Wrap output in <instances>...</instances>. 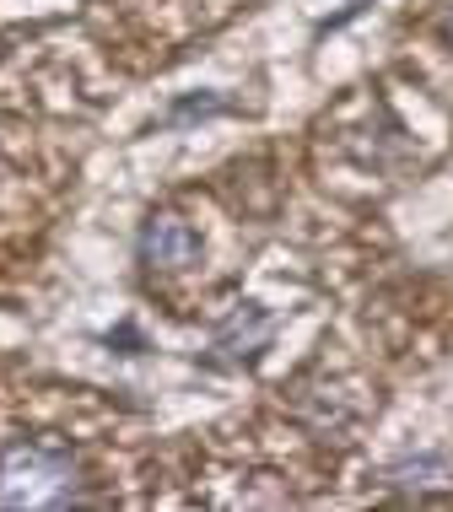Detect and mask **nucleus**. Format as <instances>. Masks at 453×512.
Here are the masks:
<instances>
[{"mask_svg":"<svg viewBox=\"0 0 453 512\" xmlns=\"http://www.w3.org/2000/svg\"><path fill=\"white\" fill-rule=\"evenodd\" d=\"M92 502L87 464L65 442H6L0 448V507H76Z\"/></svg>","mask_w":453,"mask_h":512,"instance_id":"nucleus-1","label":"nucleus"},{"mask_svg":"<svg viewBox=\"0 0 453 512\" xmlns=\"http://www.w3.org/2000/svg\"><path fill=\"white\" fill-rule=\"evenodd\" d=\"M270 335H276L270 308H259V302H232L211 329V362L216 367H249L270 345Z\"/></svg>","mask_w":453,"mask_h":512,"instance_id":"nucleus-3","label":"nucleus"},{"mask_svg":"<svg viewBox=\"0 0 453 512\" xmlns=\"http://www.w3.org/2000/svg\"><path fill=\"white\" fill-rule=\"evenodd\" d=\"M211 114H232L227 98H216V92H200V98H184L168 108V124H184V119H211Z\"/></svg>","mask_w":453,"mask_h":512,"instance_id":"nucleus-5","label":"nucleus"},{"mask_svg":"<svg viewBox=\"0 0 453 512\" xmlns=\"http://www.w3.org/2000/svg\"><path fill=\"white\" fill-rule=\"evenodd\" d=\"M200 254H205L200 227H195V221H184L178 211H151L141 221V232H135V259H141L146 270L184 275V270L200 265Z\"/></svg>","mask_w":453,"mask_h":512,"instance_id":"nucleus-2","label":"nucleus"},{"mask_svg":"<svg viewBox=\"0 0 453 512\" xmlns=\"http://www.w3.org/2000/svg\"><path fill=\"white\" fill-rule=\"evenodd\" d=\"M108 345H125L119 356H141V351H146V340H141V329H135V324H119V329H108Z\"/></svg>","mask_w":453,"mask_h":512,"instance_id":"nucleus-6","label":"nucleus"},{"mask_svg":"<svg viewBox=\"0 0 453 512\" xmlns=\"http://www.w3.org/2000/svg\"><path fill=\"white\" fill-rule=\"evenodd\" d=\"M383 480L389 486H400V491H427V486H448L453 480V459L448 453H410V459H400V464H389L383 469Z\"/></svg>","mask_w":453,"mask_h":512,"instance_id":"nucleus-4","label":"nucleus"},{"mask_svg":"<svg viewBox=\"0 0 453 512\" xmlns=\"http://www.w3.org/2000/svg\"><path fill=\"white\" fill-rule=\"evenodd\" d=\"M443 38L453 44V6H448V17H443Z\"/></svg>","mask_w":453,"mask_h":512,"instance_id":"nucleus-7","label":"nucleus"}]
</instances>
